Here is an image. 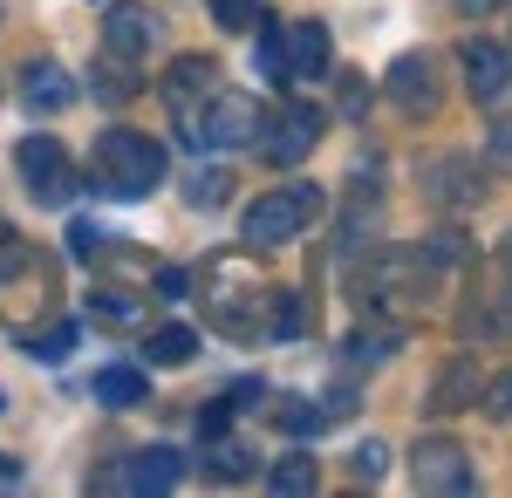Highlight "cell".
Masks as SVG:
<instances>
[{
    "label": "cell",
    "instance_id": "1",
    "mask_svg": "<svg viewBox=\"0 0 512 498\" xmlns=\"http://www.w3.org/2000/svg\"><path fill=\"white\" fill-rule=\"evenodd\" d=\"M89 178L110 198H151L164 185V144L144 130H103L89 151Z\"/></svg>",
    "mask_w": 512,
    "mask_h": 498
},
{
    "label": "cell",
    "instance_id": "2",
    "mask_svg": "<svg viewBox=\"0 0 512 498\" xmlns=\"http://www.w3.org/2000/svg\"><path fill=\"white\" fill-rule=\"evenodd\" d=\"M260 116H267V110H260L253 96H239V89H212L205 110L178 116V130H185L192 151H246V144L260 137Z\"/></svg>",
    "mask_w": 512,
    "mask_h": 498
},
{
    "label": "cell",
    "instance_id": "3",
    "mask_svg": "<svg viewBox=\"0 0 512 498\" xmlns=\"http://www.w3.org/2000/svg\"><path fill=\"white\" fill-rule=\"evenodd\" d=\"M321 205H328L321 185H280V192H260L246 205L239 232H246V246H287V239H301L308 219H321Z\"/></svg>",
    "mask_w": 512,
    "mask_h": 498
},
{
    "label": "cell",
    "instance_id": "4",
    "mask_svg": "<svg viewBox=\"0 0 512 498\" xmlns=\"http://www.w3.org/2000/svg\"><path fill=\"white\" fill-rule=\"evenodd\" d=\"M321 130H328V110L294 96V103H280L274 116H260V137H253V144H260L267 164H301V157L321 144Z\"/></svg>",
    "mask_w": 512,
    "mask_h": 498
},
{
    "label": "cell",
    "instance_id": "5",
    "mask_svg": "<svg viewBox=\"0 0 512 498\" xmlns=\"http://www.w3.org/2000/svg\"><path fill=\"white\" fill-rule=\"evenodd\" d=\"M14 164H21V178H28V192L41 198V205H69L76 198V164H69V151L41 130V137H28L21 151H14Z\"/></svg>",
    "mask_w": 512,
    "mask_h": 498
},
{
    "label": "cell",
    "instance_id": "6",
    "mask_svg": "<svg viewBox=\"0 0 512 498\" xmlns=\"http://www.w3.org/2000/svg\"><path fill=\"white\" fill-rule=\"evenodd\" d=\"M178 478H185V458H178L171 444H151V451H130L117 471H103L96 485H103V492H171Z\"/></svg>",
    "mask_w": 512,
    "mask_h": 498
},
{
    "label": "cell",
    "instance_id": "7",
    "mask_svg": "<svg viewBox=\"0 0 512 498\" xmlns=\"http://www.w3.org/2000/svg\"><path fill=\"white\" fill-rule=\"evenodd\" d=\"M410 478H417V492H472V458L451 437H431V444H417Z\"/></svg>",
    "mask_w": 512,
    "mask_h": 498
},
{
    "label": "cell",
    "instance_id": "8",
    "mask_svg": "<svg viewBox=\"0 0 512 498\" xmlns=\"http://www.w3.org/2000/svg\"><path fill=\"white\" fill-rule=\"evenodd\" d=\"M280 62H287V82H315L335 62V41H328L321 21H287L280 28Z\"/></svg>",
    "mask_w": 512,
    "mask_h": 498
},
{
    "label": "cell",
    "instance_id": "9",
    "mask_svg": "<svg viewBox=\"0 0 512 498\" xmlns=\"http://www.w3.org/2000/svg\"><path fill=\"white\" fill-rule=\"evenodd\" d=\"M458 69H465L478 103H499L512 89V48H499V41H465L458 48Z\"/></svg>",
    "mask_w": 512,
    "mask_h": 498
},
{
    "label": "cell",
    "instance_id": "10",
    "mask_svg": "<svg viewBox=\"0 0 512 498\" xmlns=\"http://www.w3.org/2000/svg\"><path fill=\"white\" fill-rule=\"evenodd\" d=\"M151 41H158V21H151L144 7H110V14H103V48H110V62H144Z\"/></svg>",
    "mask_w": 512,
    "mask_h": 498
},
{
    "label": "cell",
    "instance_id": "11",
    "mask_svg": "<svg viewBox=\"0 0 512 498\" xmlns=\"http://www.w3.org/2000/svg\"><path fill=\"white\" fill-rule=\"evenodd\" d=\"M390 103L410 116L437 110V82H431V55H396L390 62Z\"/></svg>",
    "mask_w": 512,
    "mask_h": 498
},
{
    "label": "cell",
    "instance_id": "12",
    "mask_svg": "<svg viewBox=\"0 0 512 498\" xmlns=\"http://www.w3.org/2000/svg\"><path fill=\"white\" fill-rule=\"evenodd\" d=\"M212 89H219V62L212 55H178L171 76H164V103H171V116H185L192 96H212Z\"/></svg>",
    "mask_w": 512,
    "mask_h": 498
},
{
    "label": "cell",
    "instance_id": "13",
    "mask_svg": "<svg viewBox=\"0 0 512 498\" xmlns=\"http://www.w3.org/2000/svg\"><path fill=\"white\" fill-rule=\"evenodd\" d=\"M21 103L41 110V116L69 110V103H76V76H69L62 62H28V76H21Z\"/></svg>",
    "mask_w": 512,
    "mask_h": 498
},
{
    "label": "cell",
    "instance_id": "14",
    "mask_svg": "<svg viewBox=\"0 0 512 498\" xmlns=\"http://www.w3.org/2000/svg\"><path fill=\"white\" fill-rule=\"evenodd\" d=\"M349 362H362V369H376V362H390L396 348H403V321H362L349 342Z\"/></svg>",
    "mask_w": 512,
    "mask_h": 498
},
{
    "label": "cell",
    "instance_id": "15",
    "mask_svg": "<svg viewBox=\"0 0 512 498\" xmlns=\"http://www.w3.org/2000/svg\"><path fill=\"white\" fill-rule=\"evenodd\" d=\"M96 403H110V410H137V403H151V383H144V369H96Z\"/></svg>",
    "mask_w": 512,
    "mask_h": 498
},
{
    "label": "cell",
    "instance_id": "16",
    "mask_svg": "<svg viewBox=\"0 0 512 498\" xmlns=\"http://www.w3.org/2000/svg\"><path fill=\"white\" fill-rule=\"evenodd\" d=\"M267 485H274L280 498H301V492H315V485H321V471H315L308 451H287V458L274 464V478H267Z\"/></svg>",
    "mask_w": 512,
    "mask_h": 498
},
{
    "label": "cell",
    "instance_id": "17",
    "mask_svg": "<svg viewBox=\"0 0 512 498\" xmlns=\"http://www.w3.org/2000/svg\"><path fill=\"white\" fill-rule=\"evenodd\" d=\"M472 389H478L472 362H451V369L437 376V389H431V410H465V403H472Z\"/></svg>",
    "mask_w": 512,
    "mask_h": 498
},
{
    "label": "cell",
    "instance_id": "18",
    "mask_svg": "<svg viewBox=\"0 0 512 498\" xmlns=\"http://www.w3.org/2000/svg\"><path fill=\"white\" fill-rule=\"evenodd\" d=\"M192 348H198V335H192V328H158L144 355H151L158 369H178V362H192Z\"/></svg>",
    "mask_w": 512,
    "mask_h": 498
},
{
    "label": "cell",
    "instance_id": "19",
    "mask_svg": "<svg viewBox=\"0 0 512 498\" xmlns=\"http://www.w3.org/2000/svg\"><path fill=\"white\" fill-rule=\"evenodd\" d=\"M226 198H233V171H226V164H205V171L192 178V205H205V212H219Z\"/></svg>",
    "mask_w": 512,
    "mask_h": 498
},
{
    "label": "cell",
    "instance_id": "20",
    "mask_svg": "<svg viewBox=\"0 0 512 498\" xmlns=\"http://www.w3.org/2000/svg\"><path fill=\"white\" fill-rule=\"evenodd\" d=\"M260 14H267L260 0H212V21H219L226 35H253V28H260Z\"/></svg>",
    "mask_w": 512,
    "mask_h": 498
},
{
    "label": "cell",
    "instance_id": "21",
    "mask_svg": "<svg viewBox=\"0 0 512 498\" xmlns=\"http://www.w3.org/2000/svg\"><path fill=\"white\" fill-rule=\"evenodd\" d=\"M76 321H62V328H48V335H35V342H28V355H35V362H69V348H76Z\"/></svg>",
    "mask_w": 512,
    "mask_h": 498
},
{
    "label": "cell",
    "instance_id": "22",
    "mask_svg": "<svg viewBox=\"0 0 512 498\" xmlns=\"http://www.w3.org/2000/svg\"><path fill=\"white\" fill-rule=\"evenodd\" d=\"M349 471H355V485H376V478L390 471V444H376V437H369V444L349 458Z\"/></svg>",
    "mask_w": 512,
    "mask_h": 498
},
{
    "label": "cell",
    "instance_id": "23",
    "mask_svg": "<svg viewBox=\"0 0 512 498\" xmlns=\"http://www.w3.org/2000/svg\"><path fill=\"white\" fill-rule=\"evenodd\" d=\"M308 328V307H301V294H274V335L280 342H294Z\"/></svg>",
    "mask_w": 512,
    "mask_h": 498
},
{
    "label": "cell",
    "instance_id": "24",
    "mask_svg": "<svg viewBox=\"0 0 512 498\" xmlns=\"http://www.w3.org/2000/svg\"><path fill=\"white\" fill-rule=\"evenodd\" d=\"M274 423L287 430V437H315V430H321L328 417H321V410H301V403H280V410H274Z\"/></svg>",
    "mask_w": 512,
    "mask_h": 498
},
{
    "label": "cell",
    "instance_id": "25",
    "mask_svg": "<svg viewBox=\"0 0 512 498\" xmlns=\"http://www.w3.org/2000/svg\"><path fill=\"white\" fill-rule=\"evenodd\" d=\"M260 76L287 89V62H280V28H267V21H260Z\"/></svg>",
    "mask_w": 512,
    "mask_h": 498
},
{
    "label": "cell",
    "instance_id": "26",
    "mask_svg": "<svg viewBox=\"0 0 512 498\" xmlns=\"http://www.w3.org/2000/svg\"><path fill=\"white\" fill-rule=\"evenodd\" d=\"M103 246H110V232H103V226H89V219L69 226V253H76V260H96Z\"/></svg>",
    "mask_w": 512,
    "mask_h": 498
},
{
    "label": "cell",
    "instance_id": "27",
    "mask_svg": "<svg viewBox=\"0 0 512 498\" xmlns=\"http://www.w3.org/2000/svg\"><path fill=\"white\" fill-rule=\"evenodd\" d=\"M212 471H219V478H246V471H253V458H246L239 444H219V451H212Z\"/></svg>",
    "mask_w": 512,
    "mask_h": 498
},
{
    "label": "cell",
    "instance_id": "28",
    "mask_svg": "<svg viewBox=\"0 0 512 498\" xmlns=\"http://www.w3.org/2000/svg\"><path fill=\"white\" fill-rule=\"evenodd\" d=\"M21 267H28V246H21V239L7 232V219H0V280H7V273H21Z\"/></svg>",
    "mask_w": 512,
    "mask_h": 498
},
{
    "label": "cell",
    "instance_id": "29",
    "mask_svg": "<svg viewBox=\"0 0 512 498\" xmlns=\"http://www.w3.org/2000/svg\"><path fill=\"white\" fill-rule=\"evenodd\" d=\"M96 314H110V321H130V314H137V301H130V294H96Z\"/></svg>",
    "mask_w": 512,
    "mask_h": 498
},
{
    "label": "cell",
    "instance_id": "30",
    "mask_svg": "<svg viewBox=\"0 0 512 498\" xmlns=\"http://www.w3.org/2000/svg\"><path fill=\"white\" fill-rule=\"evenodd\" d=\"M342 110H349V116L369 110V82H349V89H342Z\"/></svg>",
    "mask_w": 512,
    "mask_h": 498
},
{
    "label": "cell",
    "instance_id": "31",
    "mask_svg": "<svg viewBox=\"0 0 512 498\" xmlns=\"http://www.w3.org/2000/svg\"><path fill=\"white\" fill-rule=\"evenodd\" d=\"M158 294H164V301H178V294H185V273L164 267V273H158Z\"/></svg>",
    "mask_w": 512,
    "mask_h": 498
},
{
    "label": "cell",
    "instance_id": "32",
    "mask_svg": "<svg viewBox=\"0 0 512 498\" xmlns=\"http://www.w3.org/2000/svg\"><path fill=\"white\" fill-rule=\"evenodd\" d=\"M492 410H499V417H512V376H499V383H492Z\"/></svg>",
    "mask_w": 512,
    "mask_h": 498
}]
</instances>
